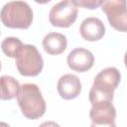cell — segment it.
Instances as JSON below:
<instances>
[{
	"label": "cell",
	"instance_id": "2e32d148",
	"mask_svg": "<svg viewBox=\"0 0 127 127\" xmlns=\"http://www.w3.org/2000/svg\"><path fill=\"white\" fill-rule=\"evenodd\" d=\"M90 127H116V124H115V122H113L111 124H105V125H98V124L91 123Z\"/></svg>",
	"mask_w": 127,
	"mask_h": 127
},
{
	"label": "cell",
	"instance_id": "3957f363",
	"mask_svg": "<svg viewBox=\"0 0 127 127\" xmlns=\"http://www.w3.org/2000/svg\"><path fill=\"white\" fill-rule=\"evenodd\" d=\"M0 18L5 27L28 29L33 22V10L25 1H11L2 7Z\"/></svg>",
	"mask_w": 127,
	"mask_h": 127
},
{
	"label": "cell",
	"instance_id": "7a4b0ae2",
	"mask_svg": "<svg viewBox=\"0 0 127 127\" xmlns=\"http://www.w3.org/2000/svg\"><path fill=\"white\" fill-rule=\"evenodd\" d=\"M17 102L22 114L28 119L36 120L46 112V101L39 86L35 83H24L21 85Z\"/></svg>",
	"mask_w": 127,
	"mask_h": 127
},
{
	"label": "cell",
	"instance_id": "6da1fadb",
	"mask_svg": "<svg viewBox=\"0 0 127 127\" xmlns=\"http://www.w3.org/2000/svg\"><path fill=\"white\" fill-rule=\"evenodd\" d=\"M120 80L121 74L116 67L109 66L100 70L94 77L88 94L90 103L93 104L99 101L112 102L114 91L118 87Z\"/></svg>",
	"mask_w": 127,
	"mask_h": 127
},
{
	"label": "cell",
	"instance_id": "52a82bcc",
	"mask_svg": "<svg viewBox=\"0 0 127 127\" xmlns=\"http://www.w3.org/2000/svg\"><path fill=\"white\" fill-rule=\"evenodd\" d=\"M66 63L70 69L77 72H85L93 66L94 57L90 51L84 48H75L68 54Z\"/></svg>",
	"mask_w": 127,
	"mask_h": 127
},
{
	"label": "cell",
	"instance_id": "30bf717a",
	"mask_svg": "<svg viewBox=\"0 0 127 127\" xmlns=\"http://www.w3.org/2000/svg\"><path fill=\"white\" fill-rule=\"evenodd\" d=\"M79 33L85 41L96 42L105 35V26L99 18L87 17L81 22Z\"/></svg>",
	"mask_w": 127,
	"mask_h": 127
},
{
	"label": "cell",
	"instance_id": "e0dca14e",
	"mask_svg": "<svg viewBox=\"0 0 127 127\" xmlns=\"http://www.w3.org/2000/svg\"><path fill=\"white\" fill-rule=\"evenodd\" d=\"M0 127H10L7 123H5V122H1L0 123Z\"/></svg>",
	"mask_w": 127,
	"mask_h": 127
},
{
	"label": "cell",
	"instance_id": "4fadbf2b",
	"mask_svg": "<svg viewBox=\"0 0 127 127\" xmlns=\"http://www.w3.org/2000/svg\"><path fill=\"white\" fill-rule=\"evenodd\" d=\"M24 44L20 39L16 37H7L1 43V48L3 53L9 58H17L19 53L21 52Z\"/></svg>",
	"mask_w": 127,
	"mask_h": 127
},
{
	"label": "cell",
	"instance_id": "7c38bea8",
	"mask_svg": "<svg viewBox=\"0 0 127 127\" xmlns=\"http://www.w3.org/2000/svg\"><path fill=\"white\" fill-rule=\"evenodd\" d=\"M1 84V99L2 100H11L18 96L21 85L18 80L10 75H2L0 78Z\"/></svg>",
	"mask_w": 127,
	"mask_h": 127
},
{
	"label": "cell",
	"instance_id": "8fae6325",
	"mask_svg": "<svg viewBox=\"0 0 127 127\" xmlns=\"http://www.w3.org/2000/svg\"><path fill=\"white\" fill-rule=\"evenodd\" d=\"M42 44L47 54L52 56H57V55H61L65 51L67 46V40L64 34L52 32L44 37Z\"/></svg>",
	"mask_w": 127,
	"mask_h": 127
},
{
	"label": "cell",
	"instance_id": "5b68a950",
	"mask_svg": "<svg viewBox=\"0 0 127 127\" xmlns=\"http://www.w3.org/2000/svg\"><path fill=\"white\" fill-rule=\"evenodd\" d=\"M78 7L73 1H61L55 4L49 13V21L54 27L68 28L76 20Z\"/></svg>",
	"mask_w": 127,
	"mask_h": 127
},
{
	"label": "cell",
	"instance_id": "8992f818",
	"mask_svg": "<svg viewBox=\"0 0 127 127\" xmlns=\"http://www.w3.org/2000/svg\"><path fill=\"white\" fill-rule=\"evenodd\" d=\"M112 28L127 33V2L124 0H108L101 5Z\"/></svg>",
	"mask_w": 127,
	"mask_h": 127
},
{
	"label": "cell",
	"instance_id": "9a60e30c",
	"mask_svg": "<svg viewBox=\"0 0 127 127\" xmlns=\"http://www.w3.org/2000/svg\"><path fill=\"white\" fill-rule=\"evenodd\" d=\"M39 127H61V126L55 121H46L43 122Z\"/></svg>",
	"mask_w": 127,
	"mask_h": 127
},
{
	"label": "cell",
	"instance_id": "9c48e42d",
	"mask_svg": "<svg viewBox=\"0 0 127 127\" xmlns=\"http://www.w3.org/2000/svg\"><path fill=\"white\" fill-rule=\"evenodd\" d=\"M57 89L60 96L65 100L76 98L81 91V82L77 75L66 73L62 75L57 83Z\"/></svg>",
	"mask_w": 127,
	"mask_h": 127
},
{
	"label": "cell",
	"instance_id": "277c9868",
	"mask_svg": "<svg viewBox=\"0 0 127 127\" xmlns=\"http://www.w3.org/2000/svg\"><path fill=\"white\" fill-rule=\"evenodd\" d=\"M16 66L21 75L37 76L43 70L44 60L34 45L26 44L16 58Z\"/></svg>",
	"mask_w": 127,
	"mask_h": 127
},
{
	"label": "cell",
	"instance_id": "ba28073f",
	"mask_svg": "<svg viewBox=\"0 0 127 127\" xmlns=\"http://www.w3.org/2000/svg\"><path fill=\"white\" fill-rule=\"evenodd\" d=\"M89 117L94 124H111L115 122L116 109L111 101H99L91 104Z\"/></svg>",
	"mask_w": 127,
	"mask_h": 127
},
{
	"label": "cell",
	"instance_id": "5bb4252c",
	"mask_svg": "<svg viewBox=\"0 0 127 127\" xmlns=\"http://www.w3.org/2000/svg\"><path fill=\"white\" fill-rule=\"evenodd\" d=\"M74 4L78 7H83L86 9H96L98 6H101L104 1L100 0H74Z\"/></svg>",
	"mask_w": 127,
	"mask_h": 127
},
{
	"label": "cell",
	"instance_id": "ac0fdd59",
	"mask_svg": "<svg viewBox=\"0 0 127 127\" xmlns=\"http://www.w3.org/2000/svg\"><path fill=\"white\" fill-rule=\"evenodd\" d=\"M124 64H125V66L127 67V52L125 53V56H124Z\"/></svg>",
	"mask_w": 127,
	"mask_h": 127
}]
</instances>
